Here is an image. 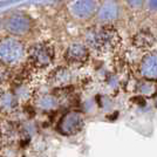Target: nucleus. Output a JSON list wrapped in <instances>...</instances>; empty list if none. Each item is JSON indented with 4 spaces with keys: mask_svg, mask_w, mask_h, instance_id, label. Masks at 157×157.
Listing matches in <instances>:
<instances>
[{
    "mask_svg": "<svg viewBox=\"0 0 157 157\" xmlns=\"http://www.w3.org/2000/svg\"><path fill=\"white\" fill-rule=\"evenodd\" d=\"M85 44L89 49L98 53L114 52L121 44V38L114 26L95 25L85 32Z\"/></svg>",
    "mask_w": 157,
    "mask_h": 157,
    "instance_id": "f257e3e1",
    "label": "nucleus"
},
{
    "mask_svg": "<svg viewBox=\"0 0 157 157\" xmlns=\"http://www.w3.org/2000/svg\"><path fill=\"white\" fill-rule=\"evenodd\" d=\"M28 48L20 38L6 35L0 39V65L11 68L27 59Z\"/></svg>",
    "mask_w": 157,
    "mask_h": 157,
    "instance_id": "f03ea898",
    "label": "nucleus"
},
{
    "mask_svg": "<svg viewBox=\"0 0 157 157\" xmlns=\"http://www.w3.org/2000/svg\"><path fill=\"white\" fill-rule=\"evenodd\" d=\"M4 29L15 38L26 36L33 31L34 21L32 17L24 11H15L7 15L2 21Z\"/></svg>",
    "mask_w": 157,
    "mask_h": 157,
    "instance_id": "7ed1b4c3",
    "label": "nucleus"
},
{
    "mask_svg": "<svg viewBox=\"0 0 157 157\" xmlns=\"http://www.w3.org/2000/svg\"><path fill=\"white\" fill-rule=\"evenodd\" d=\"M55 60V49L52 44L47 41H40L28 48L27 61L35 69H46L53 65Z\"/></svg>",
    "mask_w": 157,
    "mask_h": 157,
    "instance_id": "20e7f679",
    "label": "nucleus"
},
{
    "mask_svg": "<svg viewBox=\"0 0 157 157\" xmlns=\"http://www.w3.org/2000/svg\"><path fill=\"white\" fill-rule=\"evenodd\" d=\"M86 125V118L82 113L71 110L63 114L56 123V131L65 137L78 135Z\"/></svg>",
    "mask_w": 157,
    "mask_h": 157,
    "instance_id": "39448f33",
    "label": "nucleus"
},
{
    "mask_svg": "<svg viewBox=\"0 0 157 157\" xmlns=\"http://www.w3.org/2000/svg\"><path fill=\"white\" fill-rule=\"evenodd\" d=\"M98 8L96 0H73L68 4L67 11L76 21H88L96 15Z\"/></svg>",
    "mask_w": 157,
    "mask_h": 157,
    "instance_id": "423d86ee",
    "label": "nucleus"
},
{
    "mask_svg": "<svg viewBox=\"0 0 157 157\" xmlns=\"http://www.w3.org/2000/svg\"><path fill=\"white\" fill-rule=\"evenodd\" d=\"M122 17V5L118 0H105L98 5L96 12V21L100 25L113 26Z\"/></svg>",
    "mask_w": 157,
    "mask_h": 157,
    "instance_id": "0eeeda50",
    "label": "nucleus"
},
{
    "mask_svg": "<svg viewBox=\"0 0 157 157\" xmlns=\"http://www.w3.org/2000/svg\"><path fill=\"white\" fill-rule=\"evenodd\" d=\"M90 56V49L85 42H73L67 47L65 52V61L68 66H83L88 62Z\"/></svg>",
    "mask_w": 157,
    "mask_h": 157,
    "instance_id": "6e6552de",
    "label": "nucleus"
},
{
    "mask_svg": "<svg viewBox=\"0 0 157 157\" xmlns=\"http://www.w3.org/2000/svg\"><path fill=\"white\" fill-rule=\"evenodd\" d=\"M138 73L145 81H157V51L148 52L141 59Z\"/></svg>",
    "mask_w": 157,
    "mask_h": 157,
    "instance_id": "1a4fd4ad",
    "label": "nucleus"
},
{
    "mask_svg": "<svg viewBox=\"0 0 157 157\" xmlns=\"http://www.w3.org/2000/svg\"><path fill=\"white\" fill-rule=\"evenodd\" d=\"M59 105V98L53 94H41L35 100V107L42 111H51Z\"/></svg>",
    "mask_w": 157,
    "mask_h": 157,
    "instance_id": "9d476101",
    "label": "nucleus"
},
{
    "mask_svg": "<svg viewBox=\"0 0 157 157\" xmlns=\"http://www.w3.org/2000/svg\"><path fill=\"white\" fill-rule=\"evenodd\" d=\"M72 81V74L67 68H58L52 73L51 82L55 87H65Z\"/></svg>",
    "mask_w": 157,
    "mask_h": 157,
    "instance_id": "9b49d317",
    "label": "nucleus"
},
{
    "mask_svg": "<svg viewBox=\"0 0 157 157\" xmlns=\"http://www.w3.org/2000/svg\"><path fill=\"white\" fill-rule=\"evenodd\" d=\"M18 103V98L12 92H2L0 94V110L4 113L13 111Z\"/></svg>",
    "mask_w": 157,
    "mask_h": 157,
    "instance_id": "f8f14e48",
    "label": "nucleus"
},
{
    "mask_svg": "<svg viewBox=\"0 0 157 157\" xmlns=\"http://www.w3.org/2000/svg\"><path fill=\"white\" fill-rule=\"evenodd\" d=\"M154 36L152 34L147 31H141L134 36V45L137 48H149L154 44Z\"/></svg>",
    "mask_w": 157,
    "mask_h": 157,
    "instance_id": "ddd939ff",
    "label": "nucleus"
},
{
    "mask_svg": "<svg viewBox=\"0 0 157 157\" xmlns=\"http://www.w3.org/2000/svg\"><path fill=\"white\" fill-rule=\"evenodd\" d=\"M127 6L129 7L130 10L134 11H138V10H142L145 4H147V0H124Z\"/></svg>",
    "mask_w": 157,
    "mask_h": 157,
    "instance_id": "4468645a",
    "label": "nucleus"
},
{
    "mask_svg": "<svg viewBox=\"0 0 157 157\" xmlns=\"http://www.w3.org/2000/svg\"><path fill=\"white\" fill-rule=\"evenodd\" d=\"M145 6L151 13H157V0H147Z\"/></svg>",
    "mask_w": 157,
    "mask_h": 157,
    "instance_id": "2eb2a0df",
    "label": "nucleus"
},
{
    "mask_svg": "<svg viewBox=\"0 0 157 157\" xmlns=\"http://www.w3.org/2000/svg\"><path fill=\"white\" fill-rule=\"evenodd\" d=\"M1 26H2V24H1V21H0V27H1Z\"/></svg>",
    "mask_w": 157,
    "mask_h": 157,
    "instance_id": "dca6fc26",
    "label": "nucleus"
}]
</instances>
